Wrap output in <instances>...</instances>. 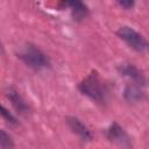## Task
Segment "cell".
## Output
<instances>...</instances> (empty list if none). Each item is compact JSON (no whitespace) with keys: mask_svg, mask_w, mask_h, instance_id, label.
I'll use <instances>...</instances> for the list:
<instances>
[{"mask_svg":"<svg viewBox=\"0 0 149 149\" xmlns=\"http://www.w3.org/2000/svg\"><path fill=\"white\" fill-rule=\"evenodd\" d=\"M78 90L81 94L88 97L98 104H104L107 101L108 87L95 71H92L78 84Z\"/></svg>","mask_w":149,"mask_h":149,"instance_id":"6da1fadb","label":"cell"},{"mask_svg":"<svg viewBox=\"0 0 149 149\" xmlns=\"http://www.w3.org/2000/svg\"><path fill=\"white\" fill-rule=\"evenodd\" d=\"M17 57L30 69L35 71H41L50 66L49 57L35 44L27 43L17 54Z\"/></svg>","mask_w":149,"mask_h":149,"instance_id":"7a4b0ae2","label":"cell"},{"mask_svg":"<svg viewBox=\"0 0 149 149\" xmlns=\"http://www.w3.org/2000/svg\"><path fill=\"white\" fill-rule=\"evenodd\" d=\"M116 35L133 50L137 52L149 51V42L142 34L137 33L134 28L128 26H122L116 30Z\"/></svg>","mask_w":149,"mask_h":149,"instance_id":"3957f363","label":"cell"},{"mask_svg":"<svg viewBox=\"0 0 149 149\" xmlns=\"http://www.w3.org/2000/svg\"><path fill=\"white\" fill-rule=\"evenodd\" d=\"M119 72L121 73V76L128 78L130 80V83L133 84H137L140 86H146L147 84V79H146V76L143 74V72L136 68L134 64H130V63H123V64H120L119 68H118Z\"/></svg>","mask_w":149,"mask_h":149,"instance_id":"277c9868","label":"cell"},{"mask_svg":"<svg viewBox=\"0 0 149 149\" xmlns=\"http://www.w3.org/2000/svg\"><path fill=\"white\" fill-rule=\"evenodd\" d=\"M106 136H107V139L109 141H112L114 143H118V144H120L122 147H129V144H130L127 133L116 122H113L108 127V129L106 132Z\"/></svg>","mask_w":149,"mask_h":149,"instance_id":"5b68a950","label":"cell"},{"mask_svg":"<svg viewBox=\"0 0 149 149\" xmlns=\"http://www.w3.org/2000/svg\"><path fill=\"white\" fill-rule=\"evenodd\" d=\"M66 123H68L69 128L72 130V133L78 135L83 141H91L92 140V134H91L90 129L78 118L68 116L66 118Z\"/></svg>","mask_w":149,"mask_h":149,"instance_id":"8992f818","label":"cell"},{"mask_svg":"<svg viewBox=\"0 0 149 149\" xmlns=\"http://www.w3.org/2000/svg\"><path fill=\"white\" fill-rule=\"evenodd\" d=\"M6 95L8 98V100L12 102L13 107L17 111V113L20 114H26L29 111V106L26 102V100L23 99V97L13 87H9L6 92Z\"/></svg>","mask_w":149,"mask_h":149,"instance_id":"52a82bcc","label":"cell"},{"mask_svg":"<svg viewBox=\"0 0 149 149\" xmlns=\"http://www.w3.org/2000/svg\"><path fill=\"white\" fill-rule=\"evenodd\" d=\"M62 5L64 7H69L71 9L72 17L77 22L83 21L88 15V9H87L86 5L81 1H64V2H62Z\"/></svg>","mask_w":149,"mask_h":149,"instance_id":"ba28073f","label":"cell"},{"mask_svg":"<svg viewBox=\"0 0 149 149\" xmlns=\"http://www.w3.org/2000/svg\"><path fill=\"white\" fill-rule=\"evenodd\" d=\"M123 95H125V99L129 102H139V101H142L144 99V91H143V87L137 85V84H128L125 88V92H123Z\"/></svg>","mask_w":149,"mask_h":149,"instance_id":"9c48e42d","label":"cell"},{"mask_svg":"<svg viewBox=\"0 0 149 149\" xmlns=\"http://www.w3.org/2000/svg\"><path fill=\"white\" fill-rule=\"evenodd\" d=\"M0 146H1V149H13L14 147L12 136L7 134L3 129L0 132Z\"/></svg>","mask_w":149,"mask_h":149,"instance_id":"30bf717a","label":"cell"},{"mask_svg":"<svg viewBox=\"0 0 149 149\" xmlns=\"http://www.w3.org/2000/svg\"><path fill=\"white\" fill-rule=\"evenodd\" d=\"M1 115H2V118H3L9 125H12V126L17 125V120H16V118H15L10 112H8L7 108H6L5 106H1Z\"/></svg>","mask_w":149,"mask_h":149,"instance_id":"8fae6325","label":"cell"},{"mask_svg":"<svg viewBox=\"0 0 149 149\" xmlns=\"http://www.w3.org/2000/svg\"><path fill=\"white\" fill-rule=\"evenodd\" d=\"M119 5H120L121 7L128 9V8H132V7L134 6V1H120Z\"/></svg>","mask_w":149,"mask_h":149,"instance_id":"7c38bea8","label":"cell"}]
</instances>
